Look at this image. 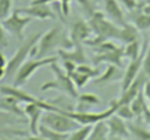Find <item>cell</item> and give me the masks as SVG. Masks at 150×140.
<instances>
[{
    "mask_svg": "<svg viewBox=\"0 0 150 140\" xmlns=\"http://www.w3.org/2000/svg\"><path fill=\"white\" fill-rule=\"evenodd\" d=\"M72 43H69L66 40L63 27L54 25L47 33L41 34L37 44L31 50V55H33V58H47V56H52L53 52H56L59 49H66Z\"/></svg>",
    "mask_w": 150,
    "mask_h": 140,
    "instance_id": "cell-1",
    "label": "cell"
},
{
    "mask_svg": "<svg viewBox=\"0 0 150 140\" xmlns=\"http://www.w3.org/2000/svg\"><path fill=\"white\" fill-rule=\"evenodd\" d=\"M50 68H52V71L54 72V80L44 83V84L40 87V90H41V92L57 90V92L66 95V96L71 97V99H77V97H78V89L75 87V84L72 83L69 74H66L63 69H62V66L57 65V60L53 62V63L50 65Z\"/></svg>",
    "mask_w": 150,
    "mask_h": 140,
    "instance_id": "cell-2",
    "label": "cell"
},
{
    "mask_svg": "<svg viewBox=\"0 0 150 140\" xmlns=\"http://www.w3.org/2000/svg\"><path fill=\"white\" fill-rule=\"evenodd\" d=\"M57 60V56H47V58H33V59H27L13 75V86L22 87L40 68L52 65L53 62Z\"/></svg>",
    "mask_w": 150,
    "mask_h": 140,
    "instance_id": "cell-3",
    "label": "cell"
},
{
    "mask_svg": "<svg viewBox=\"0 0 150 140\" xmlns=\"http://www.w3.org/2000/svg\"><path fill=\"white\" fill-rule=\"evenodd\" d=\"M54 111H60V112H63L65 115H68V117H69V118H72L74 121H77L80 125H94L96 122H99V121H105V119H108L112 114H115V111H116V105H115V102L112 100L110 106H109L108 109H105L103 112L66 111V109L59 108V106H56V109H54Z\"/></svg>",
    "mask_w": 150,
    "mask_h": 140,
    "instance_id": "cell-4",
    "label": "cell"
},
{
    "mask_svg": "<svg viewBox=\"0 0 150 140\" xmlns=\"http://www.w3.org/2000/svg\"><path fill=\"white\" fill-rule=\"evenodd\" d=\"M41 37V33H37L28 38H24L21 46L16 49V52L13 53V56L11 59H8V65H6V75H15V72L18 71V68L27 60V58L31 55V50L34 49V46L37 44L38 38Z\"/></svg>",
    "mask_w": 150,
    "mask_h": 140,
    "instance_id": "cell-5",
    "label": "cell"
},
{
    "mask_svg": "<svg viewBox=\"0 0 150 140\" xmlns=\"http://www.w3.org/2000/svg\"><path fill=\"white\" fill-rule=\"evenodd\" d=\"M41 124L60 133H71L77 130L78 127H81L77 121H74L72 118H69L60 111H44L41 117Z\"/></svg>",
    "mask_w": 150,
    "mask_h": 140,
    "instance_id": "cell-6",
    "label": "cell"
},
{
    "mask_svg": "<svg viewBox=\"0 0 150 140\" xmlns=\"http://www.w3.org/2000/svg\"><path fill=\"white\" fill-rule=\"evenodd\" d=\"M93 34L97 36H103L106 38H118L119 34V25L113 24L110 19H108L106 15H103L102 12H93L91 18L88 21Z\"/></svg>",
    "mask_w": 150,
    "mask_h": 140,
    "instance_id": "cell-7",
    "label": "cell"
},
{
    "mask_svg": "<svg viewBox=\"0 0 150 140\" xmlns=\"http://www.w3.org/2000/svg\"><path fill=\"white\" fill-rule=\"evenodd\" d=\"M33 21L31 16H27V15H22L19 14L18 11H13L8 18H5L3 21H0L2 22V25L5 27V30L12 34L16 40L22 41L24 40V31L27 28V25Z\"/></svg>",
    "mask_w": 150,
    "mask_h": 140,
    "instance_id": "cell-8",
    "label": "cell"
},
{
    "mask_svg": "<svg viewBox=\"0 0 150 140\" xmlns=\"http://www.w3.org/2000/svg\"><path fill=\"white\" fill-rule=\"evenodd\" d=\"M146 50H147V44H144V46H143V52H141V55H140L138 58H135V59L129 60V63L127 65L125 72H124V75H122V90L128 89V86H129V84L135 80V77L140 74Z\"/></svg>",
    "mask_w": 150,
    "mask_h": 140,
    "instance_id": "cell-9",
    "label": "cell"
},
{
    "mask_svg": "<svg viewBox=\"0 0 150 140\" xmlns=\"http://www.w3.org/2000/svg\"><path fill=\"white\" fill-rule=\"evenodd\" d=\"M19 14L22 15H27V16H31L33 19L37 18V19H54L56 15L54 12L50 9V6L47 3H41V5H30L28 8H19L16 9Z\"/></svg>",
    "mask_w": 150,
    "mask_h": 140,
    "instance_id": "cell-10",
    "label": "cell"
},
{
    "mask_svg": "<svg viewBox=\"0 0 150 140\" xmlns=\"http://www.w3.org/2000/svg\"><path fill=\"white\" fill-rule=\"evenodd\" d=\"M103 8H105V15L113 24H116L119 27L127 24L122 6H121V3L118 2V0H103Z\"/></svg>",
    "mask_w": 150,
    "mask_h": 140,
    "instance_id": "cell-11",
    "label": "cell"
},
{
    "mask_svg": "<svg viewBox=\"0 0 150 140\" xmlns=\"http://www.w3.org/2000/svg\"><path fill=\"white\" fill-rule=\"evenodd\" d=\"M24 114L27 115L28 122H30V133L38 134V127H40L38 121H41L44 109L37 103H24Z\"/></svg>",
    "mask_w": 150,
    "mask_h": 140,
    "instance_id": "cell-12",
    "label": "cell"
},
{
    "mask_svg": "<svg viewBox=\"0 0 150 140\" xmlns=\"http://www.w3.org/2000/svg\"><path fill=\"white\" fill-rule=\"evenodd\" d=\"M93 34L91 27L88 22H86L84 19H75L74 24L71 25V38H72V44H77L80 41H86L87 38H90Z\"/></svg>",
    "mask_w": 150,
    "mask_h": 140,
    "instance_id": "cell-13",
    "label": "cell"
},
{
    "mask_svg": "<svg viewBox=\"0 0 150 140\" xmlns=\"http://www.w3.org/2000/svg\"><path fill=\"white\" fill-rule=\"evenodd\" d=\"M106 125H108V130H109V136H118V137L128 139V136H129V128H128L125 119H122V118L118 117L116 114H112V115L106 119Z\"/></svg>",
    "mask_w": 150,
    "mask_h": 140,
    "instance_id": "cell-14",
    "label": "cell"
},
{
    "mask_svg": "<svg viewBox=\"0 0 150 140\" xmlns=\"http://www.w3.org/2000/svg\"><path fill=\"white\" fill-rule=\"evenodd\" d=\"M57 56L60 59H68V60H72L77 65L80 63H87V56H86V52L83 50V47L80 46V43L74 44V49L72 50H66V49H59L57 50Z\"/></svg>",
    "mask_w": 150,
    "mask_h": 140,
    "instance_id": "cell-15",
    "label": "cell"
},
{
    "mask_svg": "<svg viewBox=\"0 0 150 140\" xmlns=\"http://www.w3.org/2000/svg\"><path fill=\"white\" fill-rule=\"evenodd\" d=\"M122 59H124V49L122 47H118V49H113V50H108V52H103V53H97L94 56V62L96 63H102V62H106V63H113L116 66H122Z\"/></svg>",
    "mask_w": 150,
    "mask_h": 140,
    "instance_id": "cell-16",
    "label": "cell"
},
{
    "mask_svg": "<svg viewBox=\"0 0 150 140\" xmlns=\"http://www.w3.org/2000/svg\"><path fill=\"white\" fill-rule=\"evenodd\" d=\"M140 38V34H138V28L131 22H127L124 24L122 27H119V34H118V40H121L122 43L128 44L134 40H138Z\"/></svg>",
    "mask_w": 150,
    "mask_h": 140,
    "instance_id": "cell-17",
    "label": "cell"
},
{
    "mask_svg": "<svg viewBox=\"0 0 150 140\" xmlns=\"http://www.w3.org/2000/svg\"><path fill=\"white\" fill-rule=\"evenodd\" d=\"M122 75L124 74H119V66L113 65V63H108L106 66V71L102 72L97 78H94V83L97 84H102V83H112L115 80H122Z\"/></svg>",
    "mask_w": 150,
    "mask_h": 140,
    "instance_id": "cell-18",
    "label": "cell"
},
{
    "mask_svg": "<svg viewBox=\"0 0 150 140\" xmlns=\"http://www.w3.org/2000/svg\"><path fill=\"white\" fill-rule=\"evenodd\" d=\"M0 109L6 111V112H11V114H15L18 117L25 115L24 111L19 109V102L15 97H11V96H2L0 95Z\"/></svg>",
    "mask_w": 150,
    "mask_h": 140,
    "instance_id": "cell-19",
    "label": "cell"
},
{
    "mask_svg": "<svg viewBox=\"0 0 150 140\" xmlns=\"http://www.w3.org/2000/svg\"><path fill=\"white\" fill-rule=\"evenodd\" d=\"M109 137V130L106 125V119L105 121H99L93 125L87 140H108Z\"/></svg>",
    "mask_w": 150,
    "mask_h": 140,
    "instance_id": "cell-20",
    "label": "cell"
},
{
    "mask_svg": "<svg viewBox=\"0 0 150 140\" xmlns=\"http://www.w3.org/2000/svg\"><path fill=\"white\" fill-rule=\"evenodd\" d=\"M38 134H41L46 140H68V136H69V133H60V131L52 130L44 124H40Z\"/></svg>",
    "mask_w": 150,
    "mask_h": 140,
    "instance_id": "cell-21",
    "label": "cell"
},
{
    "mask_svg": "<svg viewBox=\"0 0 150 140\" xmlns=\"http://www.w3.org/2000/svg\"><path fill=\"white\" fill-rule=\"evenodd\" d=\"M143 52V46L140 43V40H134L128 44H125L124 47V58H127L128 60H132L135 58H138Z\"/></svg>",
    "mask_w": 150,
    "mask_h": 140,
    "instance_id": "cell-22",
    "label": "cell"
},
{
    "mask_svg": "<svg viewBox=\"0 0 150 140\" xmlns=\"http://www.w3.org/2000/svg\"><path fill=\"white\" fill-rule=\"evenodd\" d=\"M129 106H131V109H132V112H134L135 118H138V117H143L144 111L147 109V103H146V97H144L143 92H141L138 96H135V97L131 100Z\"/></svg>",
    "mask_w": 150,
    "mask_h": 140,
    "instance_id": "cell-23",
    "label": "cell"
},
{
    "mask_svg": "<svg viewBox=\"0 0 150 140\" xmlns=\"http://www.w3.org/2000/svg\"><path fill=\"white\" fill-rule=\"evenodd\" d=\"M78 109L77 111H86L84 108H88V106H96L100 103V99L96 96V95H91V93H84V95H80L78 97Z\"/></svg>",
    "mask_w": 150,
    "mask_h": 140,
    "instance_id": "cell-24",
    "label": "cell"
},
{
    "mask_svg": "<svg viewBox=\"0 0 150 140\" xmlns=\"http://www.w3.org/2000/svg\"><path fill=\"white\" fill-rule=\"evenodd\" d=\"M131 22L138 28V31H146L150 28V15H146L138 11V14H134L131 16Z\"/></svg>",
    "mask_w": 150,
    "mask_h": 140,
    "instance_id": "cell-25",
    "label": "cell"
},
{
    "mask_svg": "<svg viewBox=\"0 0 150 140\" xmlns=\"http://www.w3.org/2000/svg\"><path fill=\"white\" fill-rule=\"evenodd\" d=\"M91 128H93V125H81L77 130H74V131L69 133L68 140H87Z\"/></svg>",
    "mask_w": 150,
    "mask_h": 140,
    "instance_id": "cell-26",
    "label": "cell"
},
{
    "mask_svg": "<svg viewBox=\"0 0 150 140\" xmlns=\"http://www.w3.org/2000/svg\"><path fill=\"white\" fill-rule=\"evenodd\" d=\"M115 102V100H113ZM116 105V103H115ZM115 114L118 115V117H121L122 119H125V121H132L134 118H135V115H134V112H132V109H131V106L129 105H116V111H115Z\"/></svg>",
    "mask_w": 150,
    "mask_h": 140,
    "instance_id": "cell-27",
    "label": "cell"
},
{
    "mask_svg": "<svg viewBox=\"0 0 150 140\" xmlns=\"http://www.w3.org/2000/svg\"><path fill=\"white\" fill-rule=\"evenodd\" d=\"M69 77H71L72 83L75 84V87H77V89H83V87L90 81V78H88L86 74H83V72L77 71V69H75L74 72H71V74H69Z\"/></svg>",
    "mask_w": 150,
    "mask_h": 140,
    "instance_id": "cell-28",
    "label": "cell"
},
{
    "mask_svg": "<svg viewBox=\"0 0 150 140\" xmlns=\"http://www.w3.org/2000/svg\"><path fill=\"white\" fill-rule=\"evenodd\" d=\"M77 71L86 74L90 80H94V78H97V77L102 74L100 69H97V68H91V66L87 65V63H80V65H77Z\"/></svg>",
    "mask_w": 150,
    "mask_h": 140,
    "instance_id": "cell-29",
    "label": "cell"
},
{
    "mask_svg": "<svg viewBox=\"0 0 150 140\" xmlns=\"http://www.w3.org/2000/svg\"><path fill=\"white\" fill-rule=\"evenodd\" d=\"M128 128H129V133H132L137 140H150V131L149 130H144L143 127H138L135 124L128 125Z\"/></svg>",
    "mask_w": 150,
    "mask_h": 140,
    "instance_id": "cell-30",
    "label": "cell"
},
{
    "mask_svg": "<svg viewBox=\"0 0 150 140\" xmlns=\"http://www.w3.org/2000/svg\"><path fill=\"white\" fill-rule=\"evenodd\" d=\"M52 2H59L60 3V9H62L63 16L69 15V3H71V0H33L31 5H41V3H52Z\"/></svg>",
    "mask_w": 150,
    "mask_h": 140,
    "instance_id": "cell-31",
    "label": "cell"
},
{
    "mask_svg": "<svg viewBox=\"0 0 150 140\" xmlns=\"http://www.w3.org/2000/svg\"><path fill=\"white\" fill-rule=\"evenodd\" d=\"M12 11V0H0V21H3L11 15Z\"/></svg>",
    "mask_w": 150,
    "mask_h": 140,
    "instance_id": "cell-32",
    "label": "cell"
},
{
    "mask_svg": "<svg viewBox=\"0 0 150 140\" xmlns=\"http://www.w3.org/2000/svg\"><path fill=\"white\" fill-rule=\"evenodd\" d=\"M141 71L150 78V49L146 50V53H144V59H143V65H141Z\"/></svg>",
    "mask_w": 150,
    "mask_h": 140,
    "instance_id": "cell-33",
    "label": "cell"
},
{
    "mask_svg": "<svg viewBox=\"0 0 150 140\" xmlns=\"http://www.w3.org/2000/svg\"><path fill=\"white\" fill-rule=\"evenodd\" d=\"M60 66H62V69L66 74H71V72H74L75 69H77V63L72 62V60H68V59H62Z\"/></svg>",
    "mask_w": 150,
    "mask_h": 140,
    "instance_id": "cell-34",
    "label": "cell"
},
{
    "mask_svg": "<svg viewBox=\"0 0 150 140\" xmlns=\"http://www.w3.org/2000/svg\"><path fill=\"white\" fill-rule=\"evenodd\" d=\"M6 33H8V31L5 30V27L2 25V22H0V50H3V49L8 47V44H9Z\"/></svg>",
    "mask_w": 150,
    "mask_h": 140,
    "instance_id": "cell-35",
    "label": "cell"
},
{
    "mask_svg": "<svg viewBox=\"0 0 150 140\" xmlns=\"http://www.w3.org/2000/svg\"><path fill=\"white\" fill-rule=\"evenodd\" d=\"M118 2L121 3V6H122V8H125V9H127V11H129V12L135 11V9H137V6H138L137 0H118Z\"/></svg>",
    "mask_w": 150,
    "mask_h": 140,
    "instance_id": "cell-36",
    "label": "cell"
},
{
    "mask_svg": "<svg viewBox=\"0 0 150 140\" xmlns=\"http://www.w3.org/2000/svg\"><path fill=\"white\" fill-rule=\"evenodd\" d=\"M143 95H144V97H146V100L147 102H150V78L144 83V86H143Z\"/></svg>",
    "mask_w": 150,
    "mask_h": 140,
    "instance_id": "cell-37",
    "label": "cell"
},
{
    "mask_svg": "<svg viewBox=\"0 0 150 140\" xmlns=\"http://www.w3.org/2000/svg\"><path fill=\"white\" fill-rule=\"evenodd\" d=\"M137 9H138L140 12L146 14V15H150V5H149V3H146L144 0H143V5H141V6H137Z\"/></svg>",
    "mask_w": 150,
    "mask_h": 140,
    "instance_id": "cell-38",
    "label": "cell"
},
{
    "mask_svg": "<svg viewBox=\"0 0 150 140\" xmlns=\"http://www.w3.org/2000/svg\"><path fill=\"white\" fill-rule=\"evenodd\" d=\"M22 140H46L41 134H30V136H25Z\"/></svg>",
    "mask_w": 150,
    "mask_h": 140,
    "instance_id": "cell-39",
    "label": "cell"
},
{
    "mask_svg": "<svg viewBox=\"0 0 150 140\" xmlns=\"http://www.w3.org/2000/svg\"><path fill=\"white\" fill-rule=\"evenodd\" d=\"M6 65H8V59L3 55V52L0 50V68H6Z\"/></svg>",
    "mask_w": 150,
    "mask_h": 140,
    "instance_id": "cell-40",
    "label": "cell"
},
{
    "mask_svg": "<svg viewBox=\"0 0 150 140\" xmlns=\"http://www.w3.org/2000/svg\"><path fill=\"white\" fill-rule=\"evenodd\" d=\"M143 118H144V121H146V122L150 125V111H149V109H146V111H144V114H143Z\"/></svg>",
    "mask_w": 150,
    "mask_h": 140,
    "instance_id": "cell-41",
    "label": "cell"
},
{
    "mask_svg": "<svg viewBox=\"0 0 150 140\" xmlns=\"http://www.w3.org/2000/svg\"><path fill=\"white\" fill-rule=\"evenodd\" d=\"M6 77V68H0V80H3Z\"/></svg>",
    "mask_w": 150,
    "mask_h": 140,
    "instance_id": "cell-42",
    "label": "cell"
},
{
    "mask_svg": "<svg viewBox=\"0 0 150 140\" xmlns=\"http://www.w3.org/2000/svg\"><path fill=\"white\" fill-rule=\"evenodd\" d=\"M108 140H127V139H124V137H118V136H109Z\"/></svg>",
    "mask_w": 150,
    "mask_h": 140,
    "instance_id": "cell-43",
    "label": "cell"
},
{
    "mask_svg": "<svg viewBox=\"0 0 150 140\" xmlns=\"http://www.w3.org/2000/svg\"><path fill=\"white\" fill-rule=\"evenodd\" d=\"M147 109H149V111H150V102H149V103H147Z\"/></svg>",
    "mask_w": 150,
    "mask_h": 140,
    "instance_id": "cell-44",
    "label": "cell"
},
{
    "mask_svg": "<svg viewBox=\"0 0 150 140\" xmlns=\"http://www.w3.org/2000/svg\"><path fill=\"white\" fill-rule=\"evenodd\" d=\"M144 2H146V3H149V5H150V0H144Z\"/></svg>",
    "mask_w": 150,
    "mask_h": 140,
    "instance_id": "cell-45",
    "label": "cell"
},
{
    "mask_svg": "<svg viewBox=\"0 0 150 140\" xmlns=\"http://www.w3.org/2000/svg\"><path fill=\"white\" fill-rule=\"evenodd\" d=\"M3 127V122H0V128H2Z\"/></svg>",
    "mask_w": 150,
    "mask_h": 140,
    "instance_id": "cell-46",
    "label": "cell"
},
{
    "mask_svg": "<svg viewBox=\"0 0 150 140\" xmlns=\"http://www.w3.org/2000/svg\"><path fill=\"white\" fill-rule=\"evenodd\" d=\"M149 46H150V44H149Z\"/></svg>",
    "mask_w": 150,
    "mask_h": 140,
    "instance_id": "cell-47",
    "label": "cell"
}]
</instances>
